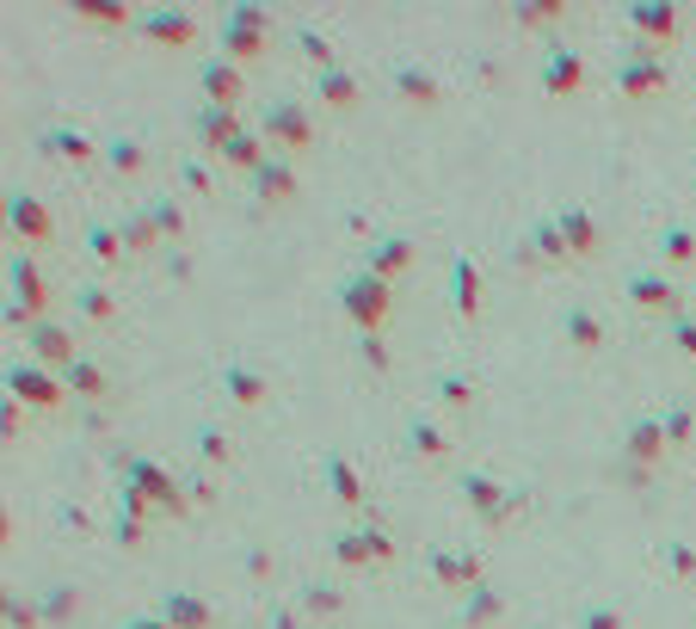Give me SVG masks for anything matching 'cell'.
Returning a JSON list of instances; mask_svg holds the SVG:
<instances>
[{
    "mask_svg": "<svg viewBox=\"0 0 696 629\" xmlns=\"http://www.w3.org/2000/svg\"><path fill=\"white\" fill-rule=\"evenodd\" d=\"M665 451H672V439H665V420H660V413H634V420L622 426V444H617V456H622V463L660 470V463H665Z\"/></svg>",
    "mask_w": 696,
    "mask_h": 629,
    "instance_id": "12",
    "label": "cell"
},
{
    "mask_svg": "<svg viewBox=\"0 0 696 629\" xmlns=\"http://www.w3.org/2000/svg\"><path fill=\"white\" fill-rule=\"evenodd\" d=\"M19 420H25V401H7V413H0V432H7V439H19Z\"/></svg>",
    "mask_w": 696,
    "mask_h": 629,
    "instance_id": "61",
    "label": "cell"
},
{
    "mask_svg": "<svg viewBox=\"0 0 696 629\" xmlns=\"http://www.w3.org/2000/svg\"><path fill=\"white\" fill-rule=\"evenodd\" d=\"M537 80H542V93L573 99L579 87H586V56L567 49V44H549V49H542V63H537Z\"/></svg>",
    "mask_w": 696,
    "mask_h": 629,
    "instance_id": "15",
    "label": "cell"
},
{
    "mask_svg": "<svg viewBox=\"0 0 696 629\" xmlns=\"http://www.w3.org/2000/svg\"><path fill=\"white\" fill-rule=\"evenodd\" d=\"M7 229H13L25 247H44V241H49V210L37 205L32 191L13 186V191H7Z\"/></svg>",
    "mask_w": 696,
    "mask_h": 629,
    "instance_id": "19",
    "label": "cell"
},
{
    "mask_svg": "<svg viewBox=\"0 0 696 629\" xmlns=\"http://www.w3.org/2000/svg\"><path fill=\"white\" fill-rule=\"evenodd\" d=\"M222 395H229L234 408H265V401H272V377H265L259 364H247L241 358V352H229V358H222Z\"/></svg>",
    "mask_w": 696,
    "mask_h": 629,
    "instance_id": "16",
    "label": "cell"
},
{
    "mask_svg": "<svg viewBox=\"0 0 696 629\" xmlns=\"http://www.w3.org/2000/svg\"><path fill=\"white\" fill-rule=\"evenodd\" d=\"M179 174H186V186H191V191H210V167H203L198 155H186V161H179Z\"/></svg>",
    "mask_w": 696,
    "mask_h": 629,
    "instance_id": "57",
    "label": "cell"
},
{
    "mask_svg": "<svg viewBox=\"0 0 696 629\" xmlns=\"http://www.w3.org/2000/svg\"><path fill=\"white\" fill-rule=\"evenodd\" d=\"M155 611L167 617L173 629H210V624H217V611H210V598H203V593H186V586H167Z\"/></svg>",
    "mask_w": 696,
    "mask_h": 629,
    "instance_id": "22",
    "label": "cell"
},
{
    "mask_svg": "<svg viewBox=\"0 0 696 629\" xmlns=\"http://www.w3.org/2000/svg\"><path fill=\"white\" fill-rule=\"evenodd\" d=\"M198 87H203V106H234L241 111V63H229V56H203L198 63Z\"/></svg>",
    "mask_w": 696,
    "mask_h": 629,
    "instance_id": "18",
    "label": "cell"
},
{
    "mask_svg": "<svg viewBox=\"0 0 696 629\" xmlns=\"http://www.w3.org/2000/svg\"><path fill=\"white\" fill-rule=\"evenodd\" d=\"M388 80L407 106H444V80L432 75L426 63H388Z\"/></svg>",
    "mask_w": 696,
    "mask_h": 629,
    "instance_id": "21",
    "label": "cell"
},
{
    "mask_svg": "<svg viewBox=\"0 0 696 629\" xmlns=\"http://www.w3.org/2000/svg\"><path fill=\"white\" fill-rule=\"evenodd\" d=\"M44 155L75 161V167H80V161H93V155H99V142L87 136V130H49V136H44Z\"/></svg>",
    "mask_w": 696,
    "mask_h": 629,
    "instance_id": "34",
    "label": "cell"
},
{
    "mask_svg": "<svg viewBox=\"0 0 696 629\" xmlns=\"http://www.w3.org/2000/svg\"><path fill=\"white\" fill-rule=\"evenodd\" d=\"M167 272L173 278H191V253H167Z\"/></svg>",
    "mask_w": 696,
    "mask_h": 629,
    "instance_id": "63",
    "label": "cell"
},
{
    "mask_svg": "<svg viewBox=\"0 0 696 629\" xmlns=\"http://www.w3.org/2000/svg\"><path fill=\"white\" fill-rule=\"evenodd\" d=\"M561 340H567L573 352H598L604 346V314L592 309V302L567 297L561 302Z\"/></svg>",
    "mask_w": 696,
    "mask_h": 629,
    "instance_id": "20",
    "label": "cell"
},
{
    "mask_svg": "<svg viewBox=\"0 0 696 629\" xmlns=\"http://www.w3.org/2000/svg\"><path fill=\"white\" fill-rule=\"evenodd\" d=\"M480 290H487V284H480V266L468 260V253H456V260H450V309L463 314V321H475L480 302H487Z\"/></svg>",
    "mask_w": 696,
    "mask_h": 629,
    "instance_id": "25",
    "label": "cell"
},
{
    "mask_svg": "<svg viewBox=\"0 0 696 629\" xmlns=\"http://www.w3.org/2000/svg\"><path fill=\"white\" fill-rule=\"evenodd\" d=\"M660 420H665V439H672V444H691L696 439V401H684V395H678V401H665Z\"/></svg>",
    "mask_w": 696,
    "mask_h": 629,
    "instance_id": "43",
    "label": "cell"
},
{
    "mask_svg": "<svg viewBox=\"0 0 696 629\" xmlns=\"http://www.w3.org/2000/svg\"><path fill=\"white\" fill-rule=\"evenodd\" d=\"M106 161H111V174H118V179H130V174L148 167V148H142L136 136H111L106 142Z\"/></svg>",
    "mask_w": 696,
    "mask_h": 629,
    "instance_id": "40",
    "label": "cell"
},
{
    "mask_svg": "<svg viewBox=\"0 0 696 629\" xmlns=\"http://www.w3.org/2000/svg\"><path fill=\"white\" fill-rule=\"evenodd\" d=\"M665 333H672V346H678L684 358H696V314H691V309L672 314V321H665Z\"/></svg>",
    "mask_w": 696,
    "mask_h": 629,
    "instance_id": "52",
    "label": "cell"
},
{
    "mask_svg": "<svg viewBox=\"0 0 696 629\" xmlns=\"http://www.w3.org/2000/svg\"><path fill=\"white\" fill-rule=\"evenodd\" d=\"M75 314H87V321H111L118 314V290L111 284H75Z\"/></svg>",
    "mask_w": 696,
    "mask_h": 629,
    "instance_id": "35",
    "label": "cell"
},
{
    "mask_svg": "<svg viewBox=\"0 0 696 629\" xmlns=\"http://www.w3.org/2000/svg\"><path fill=\"white\" fill-rule=\"evenodd\" d=\"M579 629H629V617H622L617 605H604V598H592L586 611H579Z\"/></svg>",
    "mask_w": 696,
    "mask_h": 629,
    "instance_id": "48",
    "label": "cell"
},
{
    "mask_svg": "<svg viewBox=\"0 0 696 629\" xmlns=\"http://www.w3.org/2000/svg\"><path fill=\"white\" fill-rule=\"evenodd\" d=\"M660 260H672V266H691L696 260V229L691 222H665L660 229Z\"/></svg>",
    "mask_w": 696,
    "mask_h": 629,
    "instance_id": "42",
    "label": "cell"
},
{
    "mask_svg": "<svg viewBox=\"0 0 696 629\" xmlns=\"http://www.w3.org/2000/svg\"><path fill=\"white\" fill-rule=\"evenodd\" d=\"M186 500L191 506H210V500H217V470H203V463H198V470L186 475Z\"/></svg>",
    "mask_w": 696,
    "mask_h": 629,
    "instance_id": "53",
    "label": "cell"
},
{
    "mask_svg": "<svg viewBox=\"0 0 696 629\" xmlns=\"http://www.w3.org/2000/svg\"><path fill=\"white\" fill-rule=\"evenodd\" d=\"M327 550H333L340 567H371V562H388L395 543H388V531L371 519V525H352V531H333L327 537Z\"/></svg>",
    "mask_w": 696,
    "mask_h": 629,
    "instance_id": "10",
    "label": "cell"
},
{
    "mask_svg": "<svg viewBox=\"0 0 696 629\" xmlns=\"http://www.w3.org/2000/svg\"><path fill=\"white\" fill-rule=\"evenodd\" d=\"M259 136L272 142V148H309V142H314L309 106H302V99H272L265 118H259Z\"/></svg>",
    "mask_w": 696,
    "mask_h": 629,
    "instance_id": "11",
    "label": "cell"
},
{
    "mask_svg": "<svg viewBox=\"0 0 696 629\" xmlns=\"http://www.w3.org/2000/svg\"><path fill=\"white\" fill-rule=\"evenodd\" d=\"M247 186H253V198H265V205H284V198H296V167L284 155H272L259 174H247Z\"/></svg>",
    "mask_w": 696,
    "mask_h": 629,
    "instance_id": "30",
    "label": "cell"
},
{
    "mask_svg": "<svg viewBox=\"0 0 696 629\" xmlns=\"http://www.w3.org/2000/svg\"><path fill=\"white\" fill-rule=\"evenodd\" d=\"M660 562L672 567V574H696V543H684V537H672L660 550Z\"/></svg>",
    "mask_w": 696,
    "mask_h": 629,
    "instance_id": "54",
    "label": "cell"
},
{
    "mask_svg": "<svg viewBox=\"0 0 696 629\" xmlns=\"http://www.w3.org/2000/svg\"><path fill=\"white\" fill-rule=\"evenodd\" d=\"M432 389H438V401H444L450 413H468V408H475V395H480L475 377H463V371H438Z\"/></svg>",
    "mask_w": 696,
    "mask_h": 629,
    "instance_id": "38",
    "label": "cell"
},
{
    "mask_svg": "<svg viewBox=\"0 0 696 629\" xmlns=\"http://www.w3.org/2000/svg\"><path fill=\"white\" fill-rule=\"evenodd\" d=\"M617 475H622V482H634V488H648V482H653V470H641V463H622V456H617Z\"/></svg>",
    "mask_w": 696,
    "mask_h": 629,
    "instance_id": "62",
    "label": "cell"
},
{
    "mask_svg": "<svg viewBox=\"0 0 696 629\" xmlns=\"http://www.w3.org/2000/svg\"><path fill=\"white\" fill-rule=\"evenodd\" d=\"M530 241H537V253H542V266H561V260H567V241H561L555 217H542V222H537V229H530Z\"/></svg>",
    "mask_w": 696,
    "mask_h": 629,
    "instance_id": "46",
    "label": "cell"
},
{
    "mask_svg": "<svg viewBox=\"0 0 696 629\" xmlns=\"http://www.w3.org/2000/svg\"><path fill=\"white\" fill-rule=\"evenodd\" d=\"M357 358L371 364L376 377H383L388 364H395V358H388V340H383V333H357Z\"/></svg>",
    "mask_w": 696,
    "mask_h": 629,
    "instance_id": "50",
    "label": "cell"
},
{
    "mask_svg": "<svg viewBox=\"0 0 696 629\" xmlns=\"http://www.w3.org/2000/svg\"><path fill=\"white\" fill-rule=\"evenodd\" d=\"M75 19H93V25H118V32H130V25H136V13H130V7H111V0H75Z\"/></svg>",
    "mask_w": 696,
    "mask_h": 629,
    "instance_id": "45",
    "label": "cell"
},
{
    "mask_svg": "<svg viewBox=\"0 0 696 629\" xmlns=\"http://www.w3.org/2000/svg\"><path fill=\"white\" fill-rule=\"evenodd\" d=\"M272 49V7L259 0H229L222 7V56L229 63H253Z\"/></svg>",
    "mask_w": 696,
    "mask_h": 629,
    "instance_id": "1",
    "label": "cell"
},
{
    "mask_svg": "<svg viewBox=\"0 0 696 629\" xmlns=\"http://www.w3.org/2000/svg\"><path fill=\"white\" fill-rule=\"evenodd\" d=\"M118 482H136L148 500H155V512H167V519H179V512H191L186 500V482L173 470H161L155 456H142V451H124V470H118Z\"/></svg>",
    "mask_w": 696,
    "mask_h": 629,
    "instance_id": "4",
    "label": "cell"
},
{
    "mask_svg": "<svg viewBox=\"0 0 696 629\" xmlns=\"http://www.w3.org/2000/svg\"><path fill=\"white\" fill-rule=\"evenodd\" d=\"M296 44H302V56H309L314 68H333V44H327L321 32H309V25H302V32H296Z\"/></svg>",
    "mask_w": 696,
    "mask_h": 629,
    "instance_id": "55",
    "label": "cell"
},
{
    "mask_svg": "<svg viewBox=\"0 0 696 629\" xmlns=\"http://www.w3.org/2000/svg\"><path fill=\"white\" fill-rule=\"evenodd\" d=\"M25 358H37V364H49V371H68V364L80 358V340L63 328V321H32L25 328Z\"/></svg>",
    "mask_w": 696,
    "mask_h": 629,
    "instance_id": "14",
    "label": "cell"
},
{
    "mask_svg": "<svg viewBox=\"0 0 696 629\" xmlns=\"http://www.w3.org/2000/svg\"><path fill=\"white\" fill-rule=\"evenodd\" d=\"M241 567H247L253 581H265V574H272V550H259V543H253V550L241 555Z\"/></svg>",
    "mask_w": 696,
    "mask_h": 629,
    "instance_id": "59",
    "label": "cell"
},
{
    "mask_svg": "<svg viewBox=\"0 0 696 629\" xmlns=\"http://www.w3.org/2000/svg\"><path fill=\"white\" fill-rule=\"evenodd\" d=\"M191 136H198V155H229L234 142L247 136V124H241V111L234 106H198Z\"/></svg>",
    "mask_w": 696,
    "mask_h": 629,
    "instance_id": "13",
    "label": "cell"
},
{
    "mask_svg": "<svg viewBox=\"0 0 696 629\" xmlns=\"http://www.w3.org/2000/svg\"><path fill=\"white\" fill-rule=\"evenodd\" d=\"M407 444H413L419 456H450V432L438 420H426V413H413V420H407Z\"/></svg>",
    "mask_w": 696,
    "mask_h": 629,
    "instance_id": "39",
    "label": "cell"
},
{
    "mask_svg": "<svg viewBox=\"0 0 696 629\" xmlns=\"http://www.w3.org/2000/svg\"><path fill=\"white\" fill-rule=\"evenodd\" d=\"M499 617H506V593H499V586H468L463 593V611H456V624L463 629H487V624H499Z\"/></svg>",
    "mask_w": 696,
    "mask_h": 629,
    "instance_id": "29",
    "label": "cell"
},
{
    "mask_svg": "<svg viewBox=\"0 0 696 629\" xmlns=\"http://www.w3.org/2000/svg\"><path fill=\"white\" fill-rule=\"evenodd\" d=\"M321 475H327V494H333L340 506H352V512L371 500V494H364V475L352 470V456L345 451H321Z\"/></svg>",
    "mask_w": 696,
    "mask_h": 629,
    "instance_id": "26",
    "label": "cell"
},
{
    "mask_svg": "<svg viewBox=\"0 0 696 629\" xmlns=\"http://www.w3.org/2000/svg\"><path fill=\"white\" fill-rule=\"evenodd\" d=\"M37 605H44V629H68L80 617V593H75V586H44Z\"/></svg>",
    "mask_w": 696,
    "mask_h": 629,
    "instance_id": "33",
    "label": "cell"
},
{
    "mask_svg": "<svg viewBox=\"0 0 696 629\" xmlns=\"http://www.w3.org/2000/svg\"><path fill=\"white\" fill-rule=\"evenodd\" d=\"M555 229H561V241H567L573 260H592V253L604 247V235H598V222H592L586 205H561L555 210Z\"/></svg>",
    "mask_w": 696,
    "mask_h": 629,
    "instance_id": "23",
    "label": "cell"
},
{
    "mask_svg": "<svg viewBox=\"0 0 696 629\" xmlns=\"http://www.w3.org/2000/svg\"><path fill=\"white\" fill-rule=\"evenodd\" d=\"M142 205H148V217H155V229H161V241H179L186 235V210L173 205V191H155V198H142Z\"/></svg>",
    "mask_w": 696,
    "mask_h": 629,
    "instance_id": "41",
    "label": "cell"
},
{
    "mask_svg": "<svg viewBox=\"0 0 696 629\" xmlns=\"http://www.w3.org/2000/svg\"><path fill=\"white\" fill-rule=\"evenodd\" d=\"M463 500L480 525H511L524 512V488H506V482H494L487 470H463Z\"/></svg>",
    "mask_w": 696,
    "mask_h": 629,
    "instance_id": "5",
    "label": "cell"
},
{
    "mask_svg": "<svg viewBox=\"0 0 696 629\" xmlns=\"http://www.w3.org/2000/svg\"><path fill=\"white\" fill-rule=\"evenodd\" d=\"M198 463H203V470L229 463V439H222L217 426H198Z\"/></svg>",
    "mask_w": 696,
    "mask_h": 629,
    "instance_id": "49",
    "label": "cell"
},
{
    "mask_svg": "<svg viewBox=\"0 0 696 629\" xmlns=\"http://www.w3.org/2000/svg\"><path fill=\"white\" fill-rule=\"evenodd\" d=\"M0 617H7V629H44V605H37V598H25L19 586H7V593H0Z\"/></svg>",
    "mask_w": 696,
    "mask_h": 629,
    "instance_id": "37",
    "label": "cell"
},
{
    "mask_svg": "<svg viewBox=\"0 0 696 629\" xmlns=\"http://www.w3.org/2000/svg\"><path fill=\"white\" fill-rule=\"evenodd\" d=\"M622 290H629V302L634 309H648V314H660V321H672V314H684V290L672 278H665L660 266H634L629 278H622Z\"/></svg>",
    "mask_w": 696,
    "mask_h": 629,
    "instance_id": "9",
    "label": "cell"
},
{
    "mask_svg": "<svg viewBox=\"0 0 696 629\" xmlns=\"http://www.w3.org/2000/svg\"><path fill=\"white\" fill-rule=\"evenodd\" d=\"M118 512H124V519H148V512H155V500H148L136 482H118Z\"/></svg>",
    "mask_w": 696,
    "mask_h": 629,
    "instance_id": "51",
    "label": "cell"
},
{
    "mask_svg": "<svg viewBox=\"0 0 696 629\" xmlns=\"http://www.w3.org/2000/svg\"><path fill=\"white\" fill-rule=\"evenodd\" d=\"M111 537H118L124 550H136V543H142V519H124V512H118V525H111Z\"/></svg>",
    "mask_w": 696,
    "mask_h": 629,
    "instance_id": "58",
    "label": "cell"
},
{
    "mask_svg": "<svg viewBox=\"0 0 696 629\" xmlns=\"http://www.w3.org/2000/svg\"><path fill=\"white\" fill-rule=\"evenodd\" d=\"M63 371H49L37 358H7V401H25V408H63Z\"/></svg>",
    "mask_w": 696,
    "mask_h": 629,
    "instance_id": "6",
    "label": "cell"
},
{
    "mask_svg": "<svg viewBox=\"0 0 696 629\" xmlns=\"http://www.w3.org/2000/svg\"><path fill=\"white\" fill-rule=\"evenodd\" d=\"M622 25H629L634 44L665 49L684 32V13H678V0H629V7H622Z\"/></svg>",
    "mask_w": 696,
    "mask_h": 629,
    "instance_id": "7",
    "label": "cell"
},
{
    "mask_svg": "<svg viewBox=\"0 0 696 629\" xmlns=\"http://www.w3.org/2000/svg\"><path fill=\"white\" fill-rule=\"evenodd\" d=\"M118 629H173V624H167L161 611H136V617H124Z\"/></svg>",
    "mask_w": 696,
    "mask_h": 629,
    "instance_id": "60",
    "label": "cell"
},
{
    "mask_svg": "<svg viewBox=\"0 0 696 629\" xmlns=\"http://www.w3.org/2000/svg\"><path fill=\"white\" fill-rule=\"evenodd\" d=\"M296 605H302V617H340V611H345V586L309 581L302 593H296Z\"/></svg>",
    "mask_w": 696,
    "mask_h": 629,
    "instance_id": "32",
    "label": "cell"
},
{
    "mask_svg": "<svg viewBox=\"0 0 696 629\" xmlns=\"http://www.w3.org/2000/svg\"><path fill=\"white\" fill-rule=\"evenodd\" d=\"M63 383H68V395H106V371H99L87 352H80V358L63 371Z\"/></svg>",
    "mask_w": 696,
    "mask_h": 629,
    "instance_id": "44",
    "label": "cell"
},
{
    "mask_svg": "<svg viewBox=\"0 0 696 629\" xmlns=\"http://www.w3.org/2000/svg\"><path fill=\"white\" fill-rule=\"evenodd\" d=\"M426 562H432V574H438L444 593H468V586H480V555L475 550H432Z\"/></svg>",
    "mask_w": 696,
    "mask_h": 629,
    "instance_id": "24",
    "label": "cell"
},
{
    "mask_svg": "<svg viewBox=\"0 0 696 629\" xmlns=\"http://www.w3.org/2000/svg\"><path fill=\"white\" fill-rule=\"evenodd\" d=\"M87 247H93V260L99 266H118V260H124V235H118V222H106V217H93L87 222Z\"/></svg>",
    "mask_w": 696,
    "mask_h": 629,
    "instance_id": "36",
    "label": "cell"
},
{
    "mask_svg": "<svg viewBox=\"0 0 696 629\" xmlns=\"http://www.w3.org/2000/svg\"><path fill=\"white\" fill-rule=\"evenodd\" d=\"M314 99L333 106V111H352L357 99H364V87H357V75L345 63H333V68H314Z\"/></svg>",
    "mask_w": 696,
    "mask_h": 629,
    "instance_id": "28",
    "label": "cell"
},
{
    "mask_svg": "<svg viewBox=\"0 0 696 629\" xmlns=\"http://www.w3.org/2000/svg\"><path fill=\"white\" fill-rule=\"evenodd\" d=\"M340 309H345V321H352L357 333H383L388 309H395V284L357 266L352 278H340Z\"/></svg>",
    "mask_w": 696,
    "mask_h": 629,
    "instance_id": "3",
    "label": "cell"
},
{
    "mask_svg": "<svg viewBox=\"0 0 696 629\" xmlns=\"http://www.w3.org/2000/svg\"><path fill=\"white\" fill-rule=\"evenodd\" d=\"M660 87H665V56L629 37V49L617 56V93L622 99H648V93H660Z\"/></svg>",
    "mask_w": 696,
    "mask_h": 629,
    "instance_id": "8",
    "label": "cell"
},
{
    "mask_svg": "<svg viewBox=\"0 0 696 629\" xmlns=\"http://www.w3.org/2000/svg\"><path fill=\"white\" fill-rule=\"evenodd\" d=\"M44 309H49V284H44V272H37V260L25 247L7 260V328H32V321H44Z\"/></svg>",
    "mask_w": 696,
    "mask_h": 629,
    "instance_id": "2",
    "label": "cell"
},
{
    "mask_svg": "<svg viewBox=\"0 0 696 629\" xmlns=\"http://www.w3.org/2000/svg\"><path fill=\"white\" fill-rule=\"evenodd\" d=\"M561 13H567L561 0H524V7H511V19H518V25H555Z\"/></svg>",
    "mask_w": 696,
    "mask_h": 629,
    "instance_id": "47",
    "label": "cell"
},
{
    "mask_svg": "<svg viewBox=\"0 0 696 629\" xmlns=\"http://www.w3.org/2000/svg\"><path fill=\"white\" fill-rule=\"evenodd\" d=\"M413 260H419V247L407 235H383V241H371V247H364V272H376V278H388V284L401 278Z\"/></svg>",
    "mask_w": 696,
    "mask_h": 629,
    "instance_id": "27",
    "label": "cell"
},
{
    "mask_svg": "<svg viewBox=\"0 0 696 629\" xmlns=\"http://www.w3.org/2000/svg\"><path fill=\"white\" fill-rule=\"evenodd\" d=\"M265 629H302V605H272V611H265Z\"/></svg>",
    "mask_w": 696,
    "mask_h": 629,
    "instance_id": "56",
    "label": "cell"
},
{
    "mask_svg": "<svg viewBox=\"0 0 696 629\" xmlns=\"http://www.w3.org/2000/svg\"><path fill=\"white\" fill-rule=\"evenodd\" d=\"M130 32L155 37V44H167V49H186L191 37H198V19H191L186 7H136V25H130Z\"/></svg>",
    "mask_w": 696,
    "mask_h": 629,
    "instance_id": "17",
    "label": "cell"
},
{
    "mask_svg": "<svg viewBox=\"0 0 696 629\" xmlns=\"http://www.w3.org/2000/svg\"><path fill=\"white\" fill-rule=\"evenodd\" d=\"M118 235H124V247H130V253H155V247H167V241H161V229H155V217H148V205H130L124 217H118Z\"/></svg>",
    "mask_w": 696,
    "mask_h": 629,
    "instance_id": "31",
    "label": "cell"
}]
</instances>
